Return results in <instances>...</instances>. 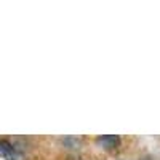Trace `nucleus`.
Wrapping results in <instances>:
<instances>
[{
    "label": "nucleus",
    "mask_w": 160,
    "mask_h": 160,
    "mask_svg": "<svg viewBox=\"0 0 160 160\" xmlns=\"http://www.w3.org/2000/svg\"><path fill=\"white\" fill-rule=\"evenodd\" d=\"M96 144L102 149H115L120 144V138L117 135H102L96 138Z\"/></svg>",
    "instance_id": "2"
},
{
    "label": "nucleus",
    "mask_w": 160,
    "mask_h": 160,
    "mask_svg": "<svg viewBox=\"0 0 160 160\" xmlns=\"http://www.w3.org/2000/svg\"><path fill=\"white\" fill-rule=\"evenodd\" d=\"M0 155H2L5 160H21L19 154L15 149V146L7 139L0 141Z\"/></svg>",
    "instance_id": "1"
}]
</instances>
